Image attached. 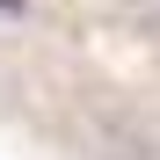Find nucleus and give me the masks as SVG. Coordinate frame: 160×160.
<instances>
[{"label": "nucleus", "instance_id": "nucleus-1", "mask_svg": "<svg viewBox=\"0 0 160 160\" xmlns=\"http://www.w3.org/2000/svg\"><path fill=\"white\" fill-rule=\"evenodd\" d=\"M0 8H15V0H0Z\"/></svg>", "mask_w": 160, "mask_h": 160}]
</instances>
